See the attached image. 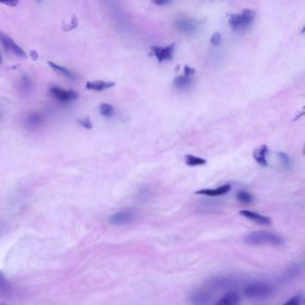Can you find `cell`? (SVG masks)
I'll return each instance as SVG.
<instances>
[{
	"label": "cell",
	"mask_w": 305,
	"mask_h": 305,
	"mask_svg": "<svg viewBox=\"0 0 305 305\" xmlns=\"http://www.w3.org/2000/svg\"><path fill=\"white\" fill-rule=\"evenodd\" d=\"M245 242L250 245H269L277 246L283 245V239L278 235L267 231H255L245 237Z\"/></svg>",
	"instance_id": "1"
},
{
	"label": "cell",
	"mask_w": 305,
	"mask_h": 305,
	"mask_svg": "<svg viewBox=\"0 0 305 305\" xmlns=\"http://www.w3.org/2000/svg\"><path fill=\"white\" fill-rule=\"evenodd\" d=\"M256 16V12L253 9H244L241 13L232 14L229 17L228 24L235 31H240L249 28Z\"/></svg>",
	"instance_id": "2"
},
{
	"label": "cell",
	"mask_w": 305,
	"mask_h": 305,
	"mask_svg": "<svg viewBox=\"0 0 305 305\" xmlns=\"http://www.w3.org/2000/svg\"><path fill=\"white\" fill-rule=\"evenodd\" d=\"M274 293V287L267 282H256L245 289V295L251 299H266Z\"/></svg>",
	"instance_id": "3"
},
{
	"label": "cell",
	"mask_w": 305,
	"mask_h": 305,
	"mask_svg": "<svg viewBox=\"0 0 305 305\" xmlns=\"http://www.w3.org/2000/svg\"><path fill=\"white\" fill-rule=\"evenodd\" d=\"M175 25L179 32L186 34V35H193L196 34L198 31L201 28V23L194 19H187L182 18L176 21Z\"/></svg>",
	"instance_id": "4"
},
{
	"label": "cell",
	"mask_w": 305,
	"mask_h": 305,
	"mask_svg": "<svg viewBox=\"0 0 305 305\" xmlns=\"http://www.w3.org/2000/svg\"><path fill=\"white\" fill-rule=\"evenodd\" d=\"M176 48V43L168 45L166 47H160V46H152L150 48V51L153 56L156 57L160 63L165 61L172 60L174 53Z\"/></svg>",
	"instance_id": "5"
},
{
	"label": "cell",
	"mask_w": 305,
	"mask_h": 305,
	"mask_svg": "<svg viewBox=\"0 0 305 305\" xmlns=\"http://www.w3.org/2000/svg\"><path fill=\"white\" fill-rule=\"evenodd\" d=\"M136 217V214L133 210H123L115 213L109 217V223L114 225H127L132 223Z\"/></svg>",
	"instance_id": "6"
},
{
	"label": "cell",
	"mask_w": 305,
	"mask_h": 305,
	"mask_svg": "<svg viewBox=\"0 0 305 305\" xmlns=\"http://www.w3.org/2000/svg\"><path fill=\"white\" fill-rule=\"evenodd\" d=\"M0 42L8 52H11L20 57H26V53L20 46L16 44V42L3 32H0Z\"/></svg>",
	"instance_id": "7"
},
{
	"label": "cell",
	"mask_w": 305,
	"mask_h": 305,
	"mask_svg": "<svg viewBox=\"0 0 305 305\" xmlns=\"http://www.w3.org/2000/svg\"><path fill=\"white\" fill-rule=\"evenodd\" d=\"M49 92L51 93L56 101L61 103H67L70 101H74L78 98V93L73 91H65L64 89L58 88V87H51L49 89Z\"/></svg>",
	"instance_id": "8"
},
{
	"label": "cell",
	"mask_w": 305,
	"mask_h": 305,
	"mask_svg": "<svg viewBox=\"0 0 305 305\" xmlns=\"http://www.w3.org/2000/svg\"><path fill=\"white\" fill-rule=\"evenodd\" d=\"M240 215H242L243 217L248 218L249 220L253 221L255 223H258L260 225H269L271 224V219L269 217H266L263 215H261L257 212H254V211H251V210H241L240 211Z\"/></svg>",
	"instance_id": "9"
},
{
	"label": "cell",
	"mask_w": 305,
	"mask_h": 305,
	"mask_svg": "<svg viewBox=\"0 0 305 305\" xmlns=\"http://www.w3.org/2000/svg\"><path fill=\"white\" fill-rule=\"evenodd\" d=\"M268 153H269L268 146L267 145H261L257 149H254L253 159L260 166L268 167V161H267Z\"/></svg>",
	"instance_id": "10"
},
{
	"label": "cell",
	"mask_w": 305,
	"mask_h": 305,
	"mask_svg": "<svg viewBox=\"0 0 305 305\" xmlns=\"http://www.w3.org/2000/svg\"><path fill=\"white\" fill-rule=\"evenodd\" d=\"M230 189H231V185H224L215 189H202L200 191H197L196 193L201 194V195H206V196L216 197L228 193Z\"/></svg>",
	"instance_id": "11"
},
{
	"label": "cell",
	"mask_w": 305,
	"mask_h": 305,
	"mask_svg": "<svg viewBox=\"0 0 305 305\" xmlns=\"http://www.w3.org/2000/svg\"><path fill=\"white\" fill-rule=\"evenodd\" d=\"M193 83H194V81H193V77H186L185 74H183V75L176 77L174 79L173 85L180 91H186L193 86Z\"/></svg>",
	"instance_id": "12"
},
{
	"label": "cell",
	"mask_w": 305,
	"mask_h": 305,
	"mask_svg": "<svg viewBox=\"0 0 305 305\" xmlns=\"http://www.w3.org/2000/svg\"><path fill=\"white\" fill-rule=\"evenodd\" d=\"M115 83L113 82H105V81H94V82H88L86 84V88L91 91L95 92H103L105 90L112 88L115 86Z\"/></svg>",
	"instance_id": "13"
},
{
	"label": "cell",
	"mask_w": 305,
	"mask_h": 305,
	"mask_svg": "<svg viewBox=\"0 0 305 305\" xmlns=\"http://www.w3.org/2000/svg\"><path fill=\"white\" fill-rule=\"evenodd\" d=\"M240 295L237 292H229L217 301L216 305H238L240 302Z\"/></svg>",
	"instance_id": "14"
},
{
	"label": "cell",
	"mask_w": 305,
	"mask_h": 305,
	"mask_svg": "<svg viewBox=\"0 0 305 305\" xmlns=\"http://www.w3.org/2000/svg\"><path fill=\"white\" fill-rule=\"evenodd\" d=\"M44 120V117L43 116L40 114V113H32L30 114L26 120H25V125H27V127L29 128H35V127H39Z\"/></svg>",
	"instance_id": "15"
},
{
	"label": "cell",
	"mask_w": 305,
	"mask_h": 305,
	"mask_svg": "<svg viewBox=\"0 0 305 305\" xmlns=\"http://www.w3.org/2000/svg\"><path fill=\"white\" fill-rule=\"evenodd\" d=\"M48 64L54 71H56L57 73H59L61 75L66 77L68 79H71V80H74L75 79V74L72 71H70L69 69L65 68L64 66L56 64L54 62H50V61H48Z\"/></svg>",
	"instance_id": "16"
},
{
	"label": "cell",
	"mask_w": 305,
	"mask_h": 305,
	"mask_svg": "<svg viewBox=\"0 0 305 305\" xmlns=\"http://www.w3.org/2000/svg\"><path fill=\"white\" fill-rule=\"evenodd\" d=\"M185 164L188 167H201L207 164V161L201 157L194 156L192 154H187L185 157Z\"/></svg>",
	"instance_id": "17"
},
{
	"label": "cell",
	"mask_w": 305,
	"mask_h": 305,
	"mask_svg": "<svg viewBox=\"0 0 305 305\" xmlns=\"http://www.w3.org/2000/svg\"><path fill=\"white\" fill-rule=\"evenodd\" d=\"M210 299V295L208 292L206 291H201V292H197L193 297V301L194 304L196 305H204L208 303V301Z\"/></svg>",
	"instance_id": "18"
},
{
	"label": "cell",
	"mask_w": 305,
	"mask_h": 305,
	"mask_svg": "<svg viewBox=\"0 0 305 305\" xmlns=\"http://www.w3.org/2000/svg\"><path fill=\"white\" fill-rule=\"evenodd\" d=\"M32 86L33 85L31 78L25 75L21 78L20 82L18 84V88L20 90L21 93H29L32 92Z\"/></svg>",
	"instance_id": "19"
},
{
	"label": "cell",
	"mask_w": 305,
	"mask_h": 305,
	"mask_svg": "<svg viewBox=\"0 0 305 305\" xmlns=\"http://www.w3.org/2000/svg\"><path fill=\"white\" fill-rule=\"evenodd\" d=\"M237 199L244 204H250L253 201V196L246 191H240L237 194Z\"/></svg>",
	"instance_id": "20"
},
{
	"label": "cell",
	"mask_w": 305,
	"mask_h": 305,
	"mask_svg": "<svg viewBox=\"0 0 305 305\" xmlns=\"http://www.w3.org/2000/svg\"><path fill=\"white\" fill-rule=\"evenodd\" d=\"M100 112L103 117H111L115 113V109H114L112 105L103 103L100 107Z\"/></svg>",
	"instance_id": "21"
},
{
	"label": "cell",
	"mask_w": 305,
	"mask_h": 305,
	"mask_svg": "<svg viewBox=\"0 0 305 305\" xmlns=\"http://www.w3.org/2000/svg\"><path fill=\"white\" fill-rule=\"evenodd\" d=\"M277 156L279 158V160L281 161L282 165L284 166L285 169H289L292 167V160L286 153L278 152Z\"/></svg>",
	"instance_id": "22"
},
{
	"label": "cell",
	"mask_w": 305,
	"mask_h": 305,
	"mask_svg": "<svg viewBox=\"0 0 305 305\" xmlns=\"http://www.w3.org/2000/svg\"><path fill=\"white\" fill-rule=\"evenodd\" d=\"M9 289V282L3 272L0 271V293H5Z\"/></svg>",
	"instance_id": "23"
},
{
	"label": "cell",
	"mask_w": 305,
	"mask_h": 305,
	"mask_svg": "<svg viewBox=\"0 0 305 305\" xmlns=\"http://www.w3.org/2000/svg\"><path fill=\"white\" fill-rule=\"evenodd\" d=\"M221 40H222V36L219 32H215L214 34H212V36L210 37V43L213 46H219Z\"/></svg>",
	"instance_id": "24"
},
{
	"label": "cell",
	"mask_w": 305,
	"mask_h": 305,
	"mask_svg": "<svg viewBox=\"0 0 305 305\" xmlns=\"http://www.w3.org/2000/svg\"><path fill=\"white\" fill-rule=\"evenodd\" d=\"M80 124L85 129L93 128V123H92V121L90 119V117H85L84 119L80 120Z\"/></svg>",
	"instance_id": "25"
},
{
	"label": "cell",
	"mask_w": 305,
	"mask_h": 305,
	"mask_svg": "<svg viewBox=\"0 0 305 305\" xmlns=\"http://www.w3.org/2000/svg\"><path fill=\"white\" fill-rule=\"evenodd\" d=\"M301 301V296L296 295V296H294V297L291 298L288 301H285V303L283 305H300Z\"/></svg>",
	"instance_id": "26"
},
{
	"label": "cell",
	"mask_w": 305,
	"mask_h": 305,
	"mask_svg": "<svg viewBox=\"0 0 305 305\" xmlns=\"http://www.w3.org/2000/svg\"><path fill=\"white\" fill-rule=\"evenodd\" d=\"M298 272H299V267H294V268H292V269H289L288 271H287V273L285 276H284V277H287V279L290 280V277L292 278V277H294V276H296L297 275Z\"/></svg>",
	"instance_id": "27"
},
{
	"label": "cell",
	"mask_w": 305,
	"mask_h": 305,
	"mask_svg": "<svg viewBox=\"0 0 305 305\" xmlns=\"http://www.w3.org/2000/svg\"><path fill=\"white\" fill-rule=\"evenodd\" d=\"M184 72H185V75H186V77H193V74L195 73V69L190 67L188 65H185Z\"/></svg>",
	"instance_id": "28"
},
{
	"label": "cell",
	"mask_w": 305,
	"mask_h": 305,
	"mask_svg": "<svg viewBox=\"0 0 305 305\" xmlns=\"http://www.w3.org/2000/svg\"><path fill=\"white\" fill-rule=\"evenodd\" d=\"M170 2L167 1V0H161V1H155L154 4L158 5V6H165V5L169 4Z\"/></svg>",
	"instance_id": "29"
},
{
	"label": "cell",
	"mask_w": 305,
	"mask_h": 305,
	"mask_svg": "<svg viewBox=\"0 0 305 305\" xmlns=\"http://www.w3.org/2000/svg\"><path fill=\"white\" fill-rule=\"evenodd\" d=\"M3 4L7 6H11V7H16V5L18 4V1H9V2H4Z\"/></svg>",
	"instance_id": "30"
},
{
	"label": "cell",
	"mask_w": 305,
	"mask_h": 305,
	"mask_svg": "<svg viewBox=\"0 0 305 305\" xmlns=\"http://www.w3.org/2000/svg\"><path fill=\"white\" fill-rule=\"evenodd\" d=\"M1 62H2V56H1V54H0V64H1Z\"/></svg>",
	"instance_id": "31"
},
{
	"label": "cell",
	"mask_w": 305,
	"mask_h": 305,
	"mask_svg": "<svg viewBox=\"0 0 305 305\" xmlns=\"http://www.w3.org/2000/svg\"><path fill=\"white\" fill-rule=\"evenodd\" d=\"M0 305H8V304H6V303H3V304H0Z\"/></svg>",
	"instance_id": "32"
}]
</instances>
